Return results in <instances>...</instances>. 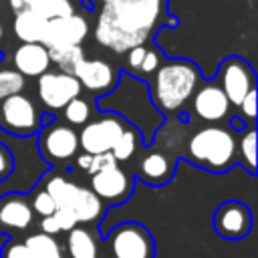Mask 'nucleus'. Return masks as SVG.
I'll list each match as a JSON object with an SVG mask.
<instances>
[{"label":"nucleus","mask_w":258,"mask_h":258,"mask_svg":"<svg viewBox=\"0 0 258 258\" xmlns=\"http://www.w3.org/2000/svg\"><path fill=\"white\" fill-rule=\"evenodd\" d=\"M24 244L28 246V250L36 256V258H62V250L60 244L54 240V236L48 234H32L24 240Z\"/></svg>","instance_id":"24"},{"label":"nucleus","mask_w":258,"mask_h":258,"mask_svg":"<svg viewBox=\"0 0 258 258\" xmlns=\"http://www.w3.org/2000/svg\"><path fill=\"white\" fill-rule=\"evenodd\" d=\"M32 8L44 20H54V18H64L75 14V6L71 0H36Z\"/></svg>","instance_id":"26"},{"label":"nucleus","mask_w":258,"mask_h":258,"mask_svg":"<svg viewBox=\"0 0 258 258\" xmlns=\"http://www.w3.org/2000/svg\"><path fill=\"white\" fill-rule=\"evenodd\" d=\"M0 127L18 137L32 135L40 129V111L30 97L10 95L0 101Z\"/></svg>","instance_id":"5"},{"label":"nucleus","mask_w":258,"mask_h":258,"mask_svg":"<svg viewBox=\"0 0 258 258\" xmlns=\"http://www.w3.org/2000/svg\"><path fill=\"white\" fill-rule=\"evenodd\" d=\"M54 210H56V206H54L52 198L44 189L34 196V200H32V212H36V214H40L44 218V216H52Z\"/></svg>","instance_id":"30"},{"label":"nucleus","mask_w":258,"mask_h":258,"mask_svg":"<svg viewBox=\"0 0 258 258\" xmlns=\"http://www.w3.org/2000/svg\"><path fill=\"white\" fill-rule=\"evenodd\" d=\"M40 153L50 163H64L79 151V133L71 125L54 123L40 133Z\"/></svg>","instance_id":"9"},{"label":"nucleus","mask_w":258,"mask_h":258,"mask_svg":"<svg viewBox=\"0 0 258 258\" xmlns=\"http://www.w3.org/2000/svg\"><path fill=\"white\" fill-rule=\"evenodd\" d=\"M202 83L200 69L185 58H175L159 64L151 79V99L159 111H179Z\"/></svg>","instance_id":"2"},{"label":"nucleus","mask_w":258,"mask_h":258,"mask_svg":"<svg viewBox=\"0 0 258 258\" xmlns=\"http://www.w3.org/2000/svg\"><path fill=\"white\" fill-rule=\"evenodd\" d=\"M2 258H36L24 242H8L2 248Z\"/></svg>","instance_id":"32"},{"label":"nucleus","mask_w":258,"mask_h":258,"mask_svg":"<svg viewBox=\"0 0 258 258\" xmlns=\"http://www.w3.org/2000/svg\"><path fill=\"white\" fill-rule=\"evenodd\" d=\"M14 169V157H12V151L0 143V181H4Z\"/></svg>","instance_id":"36"},{"label":"nucleus","mask_w":258,"mask_h":258,"mask_svg":"<svg viewBox=\"0 0 258 258\" xmlns=\"http://www.w3.org/2000/svg\"><path fill=\"white\" fill-rule=\"evenodd\" d=\"M2 36H4V28H2V22H0V40H2Z\"/></svg>","instance_id":"41"},{"label":"nucleus","mask_w":258,"mask_h":258,"mask_svg":"<svg viewBox=\"0 0 258 258\" xmlns=\"http://www.w3.org/2000/svg\"><path fill=\"white\" fill-rule=\"evenodd\" d=\"M238 109L242 111L240 115L246 117L248 121H254L256 119V87L246 93V97L242 99V103L238 105Z\"/></svg>","instance_id":"34"},{"label":"nucleus","mask_w":258,"mask_h":258,"mask_svg":"<svg viewBox=\"0 0 258 258\" xmlns=\"http://www.w3.org/2000/svg\"><path fill=\"white\" fill-rule=\"evenodd\" d=\"M24 85L26 83L20 73H16L14 69H0V101L10 95L22 93Z\"/></svg>","instance_id":"28"},{"label":"nucleus","mask_w":258,"mask_h":258,"mask_svg":"<svg viewBox=\"0 0 258 258\" xmlns=\"http://www.w3.org/2000/svg\"><path fill=\"white\" fill-rule=\"evenodd\" d=\"M44 26H46V20L34 8L16 12L12 20V30L16 38L22 42H40L44 34Z\"/></svg>","instance_id":"18"},{"label":"nucleus","mask_w":258,"mask_h":258,"mask_svg":"<svg viewBox=\"0 0 258 258\" xmlns=\"http://www.w3.org/2000/svg\"><path fill=\"white\" fill-rule=\"evenodd\" d=\"M218 85L228 97L230 105L238 107L248 91L256 87V75L242 56H228L218 71Z\"/></svg>","instance_id":"7"},{"label":"nucleus","mask_w":258,"mask_h":258,"mask_svg":"<svg viewBox=\"0 0 258 258\" xmlns=\"http://www.w3.org/2000/svg\"><path fill=\"white\" fill-rule=\"evenodd\" d=\"M52 218L56 220L60 232H69V230L77 228V218H75L73 210H69V208H56L54 214H52Z\"/></svg>","instance_id":"31"},{"label":"nucleus","mask_w":258,"mask_h":258,"mask_svg":"<svg viewBox=\"0 0 258 258\" xmlns=\"http://www.w3.org/2000/svg\"><path fill=\"white\" fill-rule=\"evenodd\" d=\"M91 159H93V155H89V153L79 155V157H77V167L83 169V171H89V167H91Z\"/></svg>","instance_id":"39"},{"label":"nucleus","mask_w":258,"mask_h":258,"mask_svg":"<svg viewBox=\"0 0 258 258\" xmlns=\"http://www.w3.org/2000/svg\"><path fill=\"white\" fill-rule=\"evenodd\" d=\"M34 212L22 194H8L0 200V224L14 230H26L32 224Z\"/></svg>","instance_id":"17"},{"label":"nucleus","mask_w":258,"mask_h":258,"mask_svg":"<svg viewBox=\"0 0 258 258\" xmlns=\"http://www.w3.org/2000/svg\"><path fill=\"white\" fill-rule=\"evenodd\" d=\"M101 202L119 204L131 196L133 189V177L121 169L119 165L107 167L103 171H97L91 175V187H89Z\"/></svg>","instance_id":"12"},{"label":"nucleus","mask_w":258,"mask_h":258,"mask_svg":"<svg viewBox=\"0 0 258 258\" xmlns=\"http://www.w3.org/2000/svg\"><path fill=\"white\" fill-rule=\"evenodd\" d=\"M113 165H119V163H117V159L113 157L111 151H107V153H97V155H93V159H91L89 175H93V173H97V171H103V169H107V167H113Z\"/></svg>","instance_id":"33"},{"label":"nucleus","mask_w":258,"mask_h":258,"mask_svg":"<svg viewBox=\"0 0 258 258\" xmlns=\"http://www.w3.org/2000/svg\"><path fill=\"white\" fill-rule=\"evenodd\" d=\"M36 0H8V6L12 8V12H20V10H26V8H32Z\"/></svg>","instance_id":"38"},{"label":"nucleus","mask_w":258,"mask_h":258,"mask_svg":"<svg viewBox=\"0 0 258 258\" xmlns=\"http://www.w3.org/2000/svg\"><path fill=\"white\" fill-rule=\"evenodd\" d=\"M139 147H141V133H139L133 125H129V127L121 133V137L117 139V143L113 145L111 153H113V157L117 159V163H121V161H129V159L137 153Z\"/></svg>","instance_id":"23"},{"label":"nucleus","mask_w":258,"mask_h":258,"mask_svg":"<svg viewBox=\"0 0 258 258\" xmlns=\"http://www.w3.org/2000/svg\"><path fill=\"white\" fill-rule=\"evenodd\" d=\"M252 228L250 208L238 200H228L214 212V230L228 240L244 238Z\"/></svg>","instance_id":"10"},{"label":"nucleus","mask_w":258,"mask_h":258,"mask_svg":"<svg viewBox=\"0 0 258 258\" xmlns=\"http://www.w3.org/2000/svg\"><path fill=\"white\" fill-rule=\"evenodd\" d=\"M145 52H147V44H139V46H133L131 50H127V69L133 71L135 75L139 73V67L143 62Z\"/></svg>","instance_id":"35"},{"label":"nucleus","mask_w":258,"mask_h":258,"mask_svg":"<svg viewBox=\"0 0 258 258\" xmlns=\"http://www.w3.org/2000/svg\"><path fill=\"white\" fill-rule=\"evenodd\" d=\"M187 157L204 169L216 173L226 171L236 161V139L226 127H202L187 141Z\"/></svg>","instance_id":"3"},{"label":"nucleus","mask_w":258,"mask_h":258,"mask_svg":"<svg viewBox=\"0 0 258 258\" xmlns=\"http://www.w3.org/2000/svg\"><path fill=\"white\" fill-rule=\"evenodd\" d=\"M107 248L113 258H153V238L145 226L137 222H123L107 236Z\"/></svg>","instance_id":"4"},{"label":"nucleus","mask_w":258,"mask_h":258,"mask_svg":"<svg viewBox=\"0 0 258 258\" xmlns=\"http://www.w3.org/2000/svg\"><path fill=\"white\" fill-rule=\"evenodd\" d=\"M12 62H14V71L20 73L22 77L38 79L50 67L48 48L42 42H22L20 46L14 48Z\"/></svg>","instance_id":"15"},{"label":"nucleus","mask_w":258,"mask_h":258,"mask_svg":"<svg viewBox=\"0 0 258 258\" xmlns=\"http://www.w3.org/2000/svg\"><path fill=\"white\" fill-rule=\"evenodd\" d=\"M236 151L240 155V163L250 173H254L256 171V131H254V127H248L242 133L240 141L236 143Z\"/></svg>","instance_id":"25"},{"label":"nucleus","mask_w":258,"mask_h":258,"mask_svg":"<svg viewBox=\"0 0 258 258\" xmlns=\"http://www.w3.org/2000/svg\"><path fill=\"white\" fill-rule=\"evenodd\" d=\"M48 58H50V64H56L58 71L62 73H69L73 75L77 64L87 58L85 56V50L81 44H69V46H54V48H48Z\"/></svg>","instance_id":"21"},{"label":"nucleus","mask_w":258,"mask_h":258,"mask_svg":"<svg viewBox=\"0 0 258 258\" xmlns=\"http://www.w3.org/2000/svg\"><path fill=\"white\" fill-rule=\"evenodd\" d=\"M44 191L52 198V202H54L56 208H69L71 210V206H73V202L77 198L79 185L75 181H69V179L60 177V175H54V177H50L46 181Z\"/></svg>","instance_id":"22"},{"label":"nucleus","mask_w":258,"mask_h":258,"mask_svg":"<svg viewBox=\"0 0 258 258\" xmlns=\"http://www.w3.org/2000/svg\"><path fill=\"white\" fill-rule=\"evenodd\" d=\"M95 4H101V6H109V4H117V2H121V0H93Z\"/></svg>","instance_id":"40"},{"label":"nucleus","mask_w":258,"mask_h":258,"mask_svg":"<svg viewBox=\"0 0 258 258\" xmlns=\"http://www.w3.org/2000/svg\"><path fill=\"white\" fill-rule=\"evenodd\" d=\"M89 36V22L81 14H71L64 18L46 20L42 44L46 48L54 46H69V44H83V40Z\"/></svg>","instance_id":"11"},{"label":"nucleus","mask_w":258,"mask_h":258,"mask_svg":"<svg viewBox=\"0 0 258 258\" xmlns=\"http://www.w3.org/2000/svg\"><path fill=\"white\" fill-rule=\"evenodd\" d=\"M127 127L129 125L113 113L103 115L95 121H87L79 133V147L89 155L107 153L113 149V145Z\"/></svg>","instance_id":"6"},{"label":"nucleus","mask_w":258,"mask_h":258,"mask_svg":"<svg viewBox=\"0 0 258 258\" xmlns=\"http://www.w3.org/2000/svg\"><path fill=\"white\" fill-rule=\"evenodd\" d=\"M40 230H42V234H48V236H54V234L60 232V228H58V224H56V220H54L52 216H44V218H42Z\"/></svg>","instance_id":"37"},{"label":"nucleus","mask_w":258,"mask_h":258,"mask_svg":"<svg viewBox=\"0 0 258 258\" xmlns=\"http://www.w3.org/2000/svg\"><path fill=\"white\" fill-rule=\"evenodd\" d=\"M163 24H175L167 12V0H121L101 8L95 24V40L123 54L133 46L147 44Z\"/></svg>","instance_id":"1"},{"label":"nucleus","mask_w":258,"mask_h":258,"mask_svg":"<svg viewBox=\"0 0 258 258\" xmlns=\"http://www.w3.org/2000/svg\"><path fill=\"white\" fill-rule=\"evenodd\" d=\"M73 75L81 83V89H87L93 95L109 93L119 79L117 71L103 58H83Z\"/></svg>","instance_id":"14"},{"label":"nucleus","mask_w":258,"mask_h":258,"mask_svg":"<svg viewBox=\"0 0 258 258\" xmlns=\"http://www.w3.org/2000/svg\"><path fill=\"white\" fill-rule=\"evenodd\" d=\"M230 107L232 105L218 83H204L191 95V113L208 123L226 119L230 115Z\"/></svg>","instance_id":"13"},{"label":"nucleus","mask_w":258,"mask_h":258,"mask_svg":"<svg viewBox=\"0 0 258 258\" xmlns=\"http://www.w3.org/2000/svg\"><path fill=\"white\" fill-rule=\"evenodd\" d=\"M161 58H163V56L159 54V50H155V48L147 46V52H145V56H143V62H141V67H139V73H137V75H141V77H149V75H153V73L159 69Z\"/></svg>","instance_id":"29"},{"label":"nucleus","mask_w":258,"mask_h":258,"mask_svg":"<svg viewBox=\"0 0 258 258\" xmlns=\"http://www.w3.org/2000/svg\"><path fill=\"white\" fill-rule=\"evenodd\" d=\"M175 161L163 151H147L137 163V175L149 185H163L173 177Z\"/></svg>","instance_id":"16"},{"label":"nucleus","mask_w":258,"mask_h":258,"mask_svg":"<svg viewBox=\"0 0 258 258\" xmlns=\"http://www.w3.org/2000/svg\"><path fill=\"white\" fill-rule=\"evenodd\" d=\"M67 250L71 258H97V242L87 228L69 230Z\"/></svg>","instance_id":"20"},{"label":"nucleus","mask_w":258,"mask_h":258,"mask_svg":"<svg viewBox=\"0 0 258 258\" xmlns=\"http://www.w3.org/2000/svg\"><path fill=\"white\" fill-rule=\"evenodd\" d=\"M71 210L77 218V224L79 222L89 224V222H97L103 216V202L89 187L79 185V191H77V198H75Z\"/></svg>","instance_id":"19"},{"label":"nucleus","mask_w":258,"mask_h":258,"mask_svg":"<svg viewBox=\"0 0 258 258\" xmlns=\"http://www.w3.org/2000/svg\"><path fill=\"white\" fill-rule=\"evenodd\" d=\"M62 111H64L62 115H64L67 123H69V125H75V127H83V125L91 119V115H93L89 101L83 99L81 95L75 97V99H71V101L62 107Z\"/></svg>","instance_id":"27"},{"label":"nucleus","mask_w":258,"mask_h":258,"mask_svg":"<svg viewBox=\"0 0 258 258\" xmlns=\"http://www.w3.org/2000/svg\"><path fill=\"white\" fill-rule=\"evenodd\" d=\"M36 93L40 103L50 111H60L71 99L81 95V83L75 75L62 71H46L38 77Z\"/></svg>","instance_id":"8"}]
</instances>
